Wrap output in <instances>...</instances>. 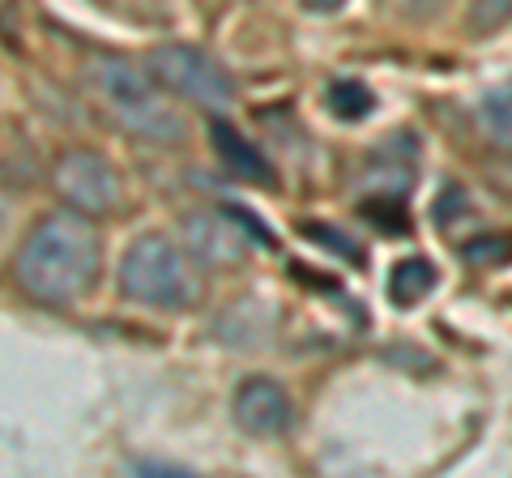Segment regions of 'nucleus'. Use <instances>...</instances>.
<instances>
[{"mask_svg":"<svg viewBox=\"0 0 512 478\" xmlns=\"http://www.w3.org/2000/svg\"><path fill=\"white\" fill-rule=\"evenodd\" d=\"M99 269H103V239L94 231V218L77 210H56L43 214L22 239L13 278H18V286L30 299L64 308L90 291Z\"/></svg>","mask_w":512,"mask_h":478,"instance_id":"1","label":"nucleus"},{"mask_svg":"<svg viewBox=\"0 0 512 478\" xmlns=\"http://www.w3.org/2000/svg\"><path fill=\"white\" fill-rule=\"evenodd\" d=\"M120 291L158 312H188L205 299L201 261L167 235H137L120 257Z\"/></svg>","mask_w":512,"mask_h":478,"instance_id":"2","label":"nucleus"},{"mask_svg":"<svg viewBox=\"0 0 512 478\" xmlns=\"http://www.w3.org/2000/svg\"><path fill=\"white\" fill-rule=\"evenodd\" d=\"M90 90L111 120L146 141H184V116L163 99V86L128 60H99L90 69Z\"/></svg>","mask_w":512,"mask_h":478,"instance_id":"3","label":"nucleus"},{"mask_svg":"<svg viewBox=\"0 0 512 478\" xmlns=\"http://www.w3.org/2000/svg\"><path fill=\"white\" fill-rule=\"evenodd\" d=\"M146 73L154 77L167 94H180L192 107L205 111H222L235 103V77L218 65L210 52L188 43H163L154 47L146 60Z\"/></svg>","mask_w":512,"mask_h":478,"instance_id":"4","label":"nucleus"},{"mask_svg":"<svg viewBox=\"0 0 512 478\" xmlns=\"http://www.w3.org/2000/svg\"><path fill=\"white\" fill-rule=\"evenodd\" d=\"M52 188L56 197L69 205V210L86 214V218H107L120 214L124 205V180L120 171L111 167V158H103L99 150H64L52 167Z\"/></svg>","mask_w":512,"mask_h":478,"instance_id":"5","label":"nucleus"},{"mask_svg":"<svg viewBox=\"0 0 512 478\" xmlns=\"http://www.w3.org/2000/svg\"><path fill=\"white\" fill-rule=\"evenodd\" d=\"M261 239V248H274L265 227L244 210H192L184 214V248L201 265L231 269L248 257V248Z\"/></svg>","mask_w":512,"mask_h":478,"instance_id":"6","label":"nucleus"},{"mask_svg":"<svg viewBox=\"0 0 512 478\" xmlns=\"http://www.w3.org/2000/svg\"><path fill=\"white\" fill-rule=\"evenodd\" d=\"M231 414L248 436H282V432H291V423H295V402L278 380L252 376L235 389Z\"/></svg>","mask_w":512,"mask_h":478,"instance_id":"7","label":"nucleus"},{"mask_svg":"<svg viewBox=\"0 0 512 478\" xmlns=\"http://www.w3.org/2000/svg\"><path fill=\"white\" fill-rule=\"evenodd\" d=\"M210 141H214V154L222 158V167H227L235 180L244 184H261V188H274L278 175L269 167V158L252 146V141L235 129L227 120H210Z\"/></svg>","mask_w":512,"mask_h":478,"instance_id":"8","label":"nucleus"},{"mask_svg":"<svg viewBox=\"0 0 512 478\" xmlns=\"http://www.w3.org/2000/svg\"><path fill=\"white\" fill-rule=\"evenodd\" d=\"M436 265H431L427 257H406L402 265H393V274H389V299L397 308H419L423 299L436 291Z\"/></svg>","mask_w":512,"mask_h":478,"instance_id":"9","label":"nucleus"},{"mask_svg":"<svg viewBox=\"0 0 512 478\" xmlns=\"http://www.w3.org/2000/svg\"><path fill=\"white\" fill-rule=\"evenodd\" d=\"M478 120H483V129H487V137L495 141V146L512 150V82L495 86L487 94L483 107H478Z\"/></svg>","mask_w":512,"mask_h":478,"instance_id":"10","label":"nucleus"},{"mask_svg":"<svg viewBox=\"0 0 512 478\" xmlns=\"http://www.w3.org/2000/svg\"><path fill=\"white\" fill-rule=\"evenodd\" d=\"M329 111L338 120H367L376 111V99H372V90H367L363 82H355V77H342V82H333L329 86Z\"/></svg>","mask_w":512,"mask_h":478,"instance_id":"11","label":"nucleus"},{"mask_svg":"<svg viewBox=\"0 0 512 478\" xmlns=\"http://www.w3.org/2000/svg\"><path fill=\"white\" fill-rule=\"evenodd\" d=\"M461 257H466L474 269H495L512 261V235H487V239H474V244L461 248Z\"/></svg>","mask_w":512,"mask_h":478,"instance_id":"12","label":"nucleus"},{"mask_svg":"<svg viewBox=\"0 0 512 478\" xmlns=\"http://www.w3.org/2000/svg\"><path fill=\"white\" fill-rule=\"evenodd\" d=\"M512 22V0H474L470 5V30L474 35H491Z\"/></svg>","mask_w":512,"mask_h":478,"instance_id":"13","label":"nucleus"},{"mask_svg":"<svg viewBox=\"0 0 512 478\" xmlns=\"http://www.w3.org/2000/svg\"><path fill=\"white\" fill-rule=\"evenodd\" d=\"M308 239H316V244H329L333 252H342V257H350V261H359L363 265V248L359 244H346L342 239V231H333V227H320V222H308Z\"/></svg>","mask_w":512,"mask_h":478,"instance_id":"14","label":"nucleus"},{"mask_svg":"<svg viewBox=\"0 0 512 478\" xmlns=\"http://www.w3.org/2000/svg\"><path fill=\"white\" fill-rule=\"evenodd\" d=\"M303 9H312V13H333V9H342V0H303Z\"/></svg>","mask_w":512,"mask_h":478,"instance_id":"15","label":"nucleus"}]
</instances>
